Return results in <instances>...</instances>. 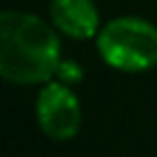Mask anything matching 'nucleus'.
I'll return each mask as SVG.
<instances>
[{
    "mask_svg": "<svg viewBox=\"0 0 157 157\" xmlns=\"http://www.w3.org/2000/svg\"><path fill=\"white\" fill-rule=\"evenodd\" d=\"M60 58V37L53 23L28 12L0 14V74L16 86H44L53 81Z\"/></svg>",
    "mask_w": 157,
    "mask_h": 157,
    "instance_id": "f257e3e1",
    "label": "nucleus"
},
{
    "mask_svg": "<svg viewBox=\"0 0 157 157\" xmlns=\"http://www.w3.org/2000/svg\"><path fill=\"white\" fill-rule=\"evenodd\" d=\"M97 51L118 72H146L157 65V28L139 16H118L97 35Z\"/></svg>",
    "mask_w": 157,
    "mask_h": 157,
    "instance_id": "f03ea898",
    "label": "nucleus"
},
{
    "mask_svg": "<svg viewBox=\"0 0 157 157\" xmlns=\"http://www.w3.org/2000/svg\"><path fill=\"white\" fill-rule=\"evenodd\" d=\"M35 111L42 132L53 141H69L81 129L83 120L81 102L74 95V90L63 81L44 83L42 93L37 95Z\"/></svg>",
    "mask_w": 157,
    "mask_h": 157,
    "instance_id": "7ed1b4c3",
    "label": "nucleus"
},
{
    "mask_svg": "<svg viewBox=\"0 0 157 157\" xmlns=\"http://www.w3.org/2000/svg\"><path fill=\"white\" fill-rule=\"evenodd\" d=\"M51 23L72 39H90L99 35V10L93 0H51Z\"/></svg>",
    "mask_w": 157,
    "mask_h": 157,
    "instance_id": "20e7f679",
    "label": "nucleus"
},
{
    "mask_svg": "<svg viewBox=\"0 0 157 157\" xmlns=\"http://www.w3.org/2000/svg\"><path fill=\"white\" fill-rule=\"evenodd\" d=\"M58 81H63V83H78L81 78H83V69H81V65L78 63H72V60H63L58 67Z\"/></svg>",
    "mask_w": 157,
    "mask_h": 157,
    "instance_id": "39448f33",
    "label": "nucleus"
}]
</instances>
